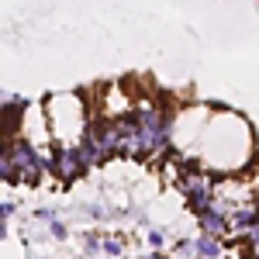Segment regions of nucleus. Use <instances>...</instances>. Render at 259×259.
Segmentation results:
<instances>
[{
  "mask_svg": "<svg viewBox=\"0 0 259 259\" xmlns=\"http://www.w3.org/2000/svg\"><path fill=\"white\" fill-rule=\"evenodd\" d=\"M194 256L197 259H221L225 256V242L207 239V235H194Z\"/></svg>",
  "mask_w": 259,
  "mask_h": 259,
  "instance_id": "5",
  "label": "nucleus"
},
{
  "mask_svg": "<svg viewBox=\"0 0 259 259\" xmlns=\"http://www.w3.org/2000/svg\"><path fill=\"white\" fill-rule=\"evenodd\" d=\"M87 169H90V166H87V159H83L80 145H76V149H56V152H52V169H49V173H56L62 183L83 180Z\"/></svg>",
  "mask_w": 259,
  "mask_h": 259,
  "instance_id": "4",
  "label": "nucleus"
},
{
  "mask_svg": "<svg viewBox=\"0 0 259 259\" xmlns=\"http://www.w3.org/2000/svg\"><path fill=\"white\" fill-rule=\"evenodd\" d=\"M142 232H145V245H149L152 252H162V245L169 242V235H166V228H162V225H152V221H149Z\"/></svg>",
  "mask_w": 259,
  "mask_h": 259,
  "instance_id": "6",
  "label": "nucleus"
},
{
  "mask_svg": "<svg viewBox=\"0 0 259 259\" xmlns=\"http://www.w3.org/2000/svg\"><path fill=\"white\" fill-rule=\"evenodd\" d=\"M252 259H259V242H256V245H252Z\"/></svg>",
  "mask_w": 259,
  "mask_h": 259,
  "instance_id": "10",
  "label": "nucleus"
},
{
  "mask_svg": "<svg viewBox=\"0 0 259 259\" xmlns=\"http://www.w3.org/2000/svg\"><path fill=\"white\" fill-rule=\"evenodd\" d=\"M4 139H7V132H4V118H0V145H4Z\"/></svg>",
  "mask_w": 259,
  "mask_h": 259,
  "instance_id": "9",
  "label": "nucleus"
},
{
  "mask_svg": "<svg viewBox=\"0 0 259 259\" xmlns=\"http://www.w3.org/2000/svg\"><path fill=\"white\" fill-rule=\"evenodd\" d=\"M100 259H107V256H100Z\"/></svg>",
  "mask_w": 259,
  "mask_h": 259,
  "instance_id": "11",
  "label": "nucleus"
},
{
  "mask_svg": "<svg viewBox=\"0 0 259 259\" xmlns=\"http://www.w3.org/2000/svg\"><path fill=\"white\" fill-rule=\"evenodd\" d=\"M256 159H259V142L252 121L232 107H214L190 162H197L214 180H225L256 169Z\"/></svg>",
  "mask_w": 259,
  "mask_h": 259,
  "instance_id": "1",
  "label": "nucleus"
},
{
  "mask_svg": "<svg viewBox=\"0 0 259 259\" xmlns=\"http://www.w3.org/2000/svg\"><path fill=\"white\" fill-rule=\"evenodd\" d=\"M132 259H169V252H152V249H145V252H135Z\"/></svg>",
  "mask_w": 259,
  "mask_h": 259,
  "instance_id": "8",
  "label": "nucleus"
},
{
  "mask_svg": "<svg viewBox=\"0 0 259 259\" xmlns=\"http://www.w3.org/2000/svg\"><path fill=\"white\" fill-rule=\"evenodd\" d=\"M214 104H183L173 111V124H169V156L180 159H190L194 149H197L200 135H204V124L211 118Z\"/></svg>",
  "mask_w": 259,
  "mask_h": 259,
  "instance_id": "3",
  "label": "nucleus"
},
{
  "mask_svg": "<svg viewBox=\"0 0 259 259\" xmlns=\"http://www.w3.org/2000/svg\"><path fill=\"white\" fill-rule=\"evenodd\" d=\"M45 232H49V239H52V242H66V239H69V225H66L62 218H56L52 225H45Z\"/></svg>",
  "mask_w": 259,
  "mask_h": 259,
  "instance_id": "7",
  "label": "nucleus"
},
{
  "mask_svg": "<svg viewBox=\"0 0 259 259\" xmlns=\"http://www.w3.org/2000/svg\"><path fill=\"white\" fill-rule=\"evenodd\" d=\"M45 107V121H49V135H52V149H76L90 124V97L80 87H66V90H52L49 97L41 100Z\"/></svg>",
  "mask_w": 259,
  "mask_h": 259,
  "instance_id": "2",
  "label": "nucleus"
}]
</instances>
